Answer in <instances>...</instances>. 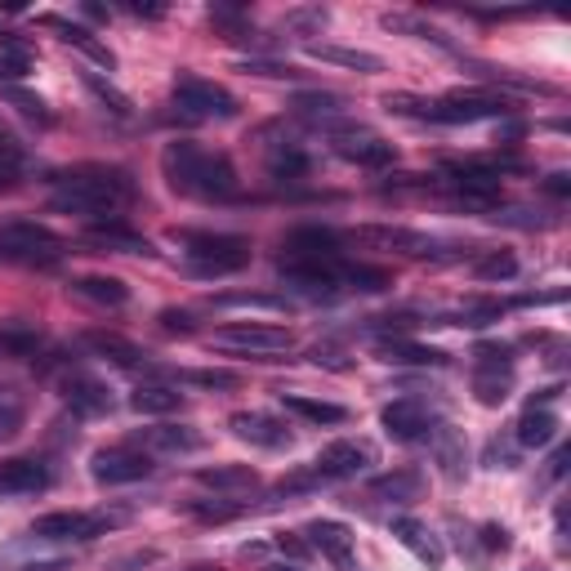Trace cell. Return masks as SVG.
<instances>
[{"label": "cell", "mask_w": 571, "mask_h": 571, "mask_svg": "<svg viewBox=\"0 0 571 571\" xmlns=\"http://www.w3.org/2000/svg\"><path fill=\"white\" fill-rule=\"evenodd\" d=\"M197 483L210 491H255L260 474L251 465H210V469H197Z\"/></svg>", "instance_id": "cell-28"}, {"label": "cell", "mask_w": 571, "mask_h": 571, "mask_svg": "<svg viewBox=\"0 0 571 571\" xmlns=\"http://www.w3.org/2000/svg\"><path fill=\"white\" fill-rule=\"evenodd\" d=\"M514 393V367H474V398L483 406H505Z\"/></svg>", "instance_id": "cell-29"}, {"label": "cell", "mask_w": 571, "mask_h": 571, "mask_svg": "<svg viewBox=\"0 0 571 571\" xmlns=\"http://www.w3.org/2000/svg\"><path fill=\"white\" fill-rule=\"evenodd\" d=\"M183 509H188L192 518H201V522H233V518L246 514L242 505H223V500H188Z\"/></svg>", "instance_id": "cell-43"}, {"label": "cell", "mask_w": 571, "mask_h": 571, "mask_svg": "<svg viewBox=\"0 0 571 571\" xmlns=\"http://www.w3.org/2000/svg\"><path fill=\"white\" fill-rule=\"evenodd\" d=\"M45 345V335L36 321H23V317H6L0 321V353H10V358H32L41 353Z\"/></svg>", "instance_id": "cell-26"}, {"label": "cell", "mask_w": 571, "mask_h": 571, "mask_svg": "<svg viewBox=\"0 0 571 571\" xmlns=\"http://www.w3.org/2000/svg\"><path fill=\"white\" fill-rule=\"evenodd\" d=\"M273 544H277L286 558H295V562H304V558L313 553V544H308L304 536H295V531H277V536H273Z\"/></svg>", "instance_id": "cell-49"}, {"label": "cell", "mask_w": 571, "mask_h": 571, "mask_svg": "<svg viewBox=\"0 0 571 571\" xmlns=\"http://www.w3.org/2000/svg\"><path fill=\"white\" fill-rule=\"evenodd\" d=\"M89 474L103 487H121V483L148 478L152 474V461H148V451H139V446H103V451H94Z\"/></svg>", "instance_id": "cell-10"}, {"label": "cell", "mask_w": 571, "mask_h": 571, "mask_svg": "<svg viewBox=\"0 0 571 571\" xmlns=\"http://www.w3.org/2000/svg\"><path fill=\"white\" fill-rule=\"evenodd\" d=\"M6 98H10V103L23 112V117H32V121H41V126H50V121H54V112L45 107V98H41V94H28V89L10 85V89H6Z\"/></svg>", "instance_id": "cell-44"}, {"label": "cell", "mask_w": 571, "mask_h": 571, "mask_svg": "<svg viewBox=\"0 0 571 571\" xmlns=\"http://www.w3.org/2000/svg\"><path fill=\"white\" fill-rule=\"evenodd\" d=\"M28 72V59L23 54H10V59H0V81H19Z\"/></svg>", "instance_id": "cell-53"}, {"label": "cell", "mask_w": 571, "mask_h": 571, "mask_svg": "<svg viewBox=\"0 0 571 571\" xmlns=\"http://www.w3.org/2000/svg\"><path fill=\"white\" fill-rule=\"evenodd\" d=\"M277 264H339V237L330 228H290Z\"/></svg>", "instance_id": "cell-12"}, {"label": "cell", "mask_w": 571, "mask_h": 571, "mask_svg": "<svg viewBox=\"0 0 571 571\" xmlns=\"http://www.w3.org/2000/svg\"><path fill=\"white\" fill-rule=\"evenodd\" d=\"M81 81H85V85H89V89H94V94L107 103V112H117V117H130V112H135V103H130V98H126L117 85H107L103 76H94V72H81Z\"/></svg>", "instance_id": "cell-42"}, {"label": "cell", "mask_w": 571, "mask_h": 571, "mask_svg": "<svg viewBox=\"0 0 571 571\" xmlns=\"http://www.w3.org/2000/svg\"><path fill=\"white\" fill-rule=\"evenodd\" d=\"M313 362H317V367H330V371H349V367H353L339 349H313Z\"/></svg>", "instance_id": "cell-51"}, {"label": "cell", "mask_w": 571, "mask_h": 571, "mask_svg": "<svg viewBox=\"0 0 571 571\" xmlns=\"http://www.w3.org/2000/svg\"><path fill=\"white\" fill-rule=\"evenodd\" d=\"M85 242L103 246V251H117V255H148V260L157 255V246L144 233H135V228H126L121 219H94L85 228Z\"/></svg>", "instance_id": "cell-18"}, {"label": "cell", "mask_w": 571, "mask_h": 571, "mask_svg": "<svg viewBox=\"0 0 571 571\" xmlns=\"http://www.w3.org/2000/svg\"><path fill=\"white\" fill-rule=\"evenodd\" d=\"M290 107L299 112V117H313V121H335V117H345V94H335V89H304L290 98Z\"/></svg>", "instance_id": "cell-31"}, {"label": "cell", "mask_w": 571, "mask_h": 571, "mask_svg": "<svg viewBox=\"0 0 571 571\" xmlns=\"http://www.w3.org/2000/svg\"><path fill=\"white\" fill-rule=\"evenodd\" d=\"M384 28H389V32H406V36H415V41L451 45V41H446V32H442V28H433V23H424L420 14H384Z\"/></svg>", "instance_id": "cell-39"}, {"label": "cell", "mask_w": 571, "mask_h": 571, "mask_svg": "<svg viewBox=\"0 0 571 571\" xmlns=\"http://www.w3.org/2000/svg\"><path fill=\"white\" fill-rule=\"evenodd\" d=\"M210 308H260V313H290V299L286 295H264V290H228V295H214Z\"/></svg>", "instance_id": "cell-37"}, {"label": "cell", "mask_w": 571, "mask_h": 571, "mask_svg": "<svg viewBox=\"0 0 571 571\" xmlns=\"http://www.w3.org/2000/svg\"><path fill=\"white\" fill-rule=\"evenodd\" d=\"M179 384H192V389H242V376L237 371H210V367H192V371H179Z\"/></svg>", "instance_id": "cell-41"}, {"label": "cell", "mask_w": 571, "mask_h": 571, "mask_svg": "<svg viewBox=\"0 0 571 571\" xmlns=\"http://www.w3.org/2000/svg\"><path fill=\"white\" fill-rule=\"evenodd\" d=\"M161 175L179 197H197V201H233L242 192L237 166L228 161V152L175 139L161 148Z\"/></svg>", "instance_id": "cell-1"}, {"label": "cell", "mask_w": 571, "mask_h": 571, "mask_svg": "<svg viewBox=\"0 0 571 571\" xmlns=\"http://www.w3.org/2000/svg\"><path fill=\"white\" fill-rule=\"evenodd\" d=\"M544 192L567 197V192H571V175H549V179H544Z\"/></svg>", "instance_id": "cell-55"}, {"label": "cell", "mask_w": 571, "mask_h": 571, "mask_svg": "<svg viewBox=\"0 0 571 571\" xmlns=\"http://www.w3.org/2000/svg\"><path fill=\"white\" fill-rule=\"evenodd\" d=\"M175 242L183 246L192 273L201 277H228L251 264V242L237 233H197V228H183V233H175Z\"/></svg>", "instance_id": "cell-4"}, {"label": "cell", "mask_w": 571, "mask_h": 571, "mask_svg": "<svg viewBox=\"0 0 571 571\" xmlns=\"http://www.w3.org/2000/svg\"><path fill=\"white\" fill-rule=\"evenodd\" d=\"M282 406L295 411L308 424H345L349 420V411L339 402H321V398H308V393H282Z\"/></svg>", "instance_id": "cell-30"}, {"label": "cell", "mask_w": 571, "mask_h": 571, "mask_svg": "<svg viewBox=\"0 0 571 571\" xmlns=\"http://www.w3.org/2000/svg\"><path fill=\"white\" fill-rule=\"evenodd\" d=\"M478 536H483V544H487V553H505V549H509V531H505L500 522H487V527H483Z\"/></svg>", "instance_id": "cell-50"}, {"label": "cell", "mask_w": 571, "mask_h": 571, "mask_svg": "<svg viewBox=\"0 0 571 571\" xmlns=\"http://www.w3.org/2000/svg\"><path fill=\"white\" fill-rule=\"evenodd\" d=\"M41 28H50V32H59L67 45H76L85 59H94L98 67H117V54H112L103 41H94V32L89 28H81V23H67V19H59V14H41Z\"/></svg>", "instance_id": "cell-23"}, {"label": "cell", "mask_w": 571, "mask_h": 571, "mask_svg": "<svg viewBox=\"0 0 571 571\" xmlns=\"http://www.w3.org/2000/svg\"><path fill=\"white\" fill-rule=\"evenodd\" d=\"M393 536H398V544H402V549H411L429 571H437V567L446 562L442 540H437L424 522H415V518H393Z\"/></svg>", "instance_id": "cell-22"}, {"label": "cell", "mask_w": 571, "mask_h": 571, "mask_svg": "<svg viewBox=\"0 0 571 571\" xmlns=\"http://www.w3.org/2000/svg\"><path fill=\"white\" fill-rule=\"evenodd\" d=\"M135 201V179L121 166H81L54 179L50 205L63 214H89V219H107L121 214Z\"/></svg>", "instance_id": "cell-2"}, {"label": "cell", "mask_w": 571, "mask_h": 571, "mask_svg": "<svg viewBox=\"0 0 571 571\" xmlns=\"http://www.w3.org/2000/svg\"><path fill=\"white\" fill-rule=\"evenodd\" d=\"M157 321H161L166 335H192V330H197V326H192V313H183V308H161Z\"/></svg>", "instance_id": "cell-48"}, {"label": "cell", "mask_w": 571, "mask_h": 571, "mask_svg": "<svg viewBox=\"0 0 571 571\" xmlns=\"http://www.w3.org/2000/svg\"><path fill=\"white\" fill-rule=\"evenodd\" d=\"M339 286L362 290V295H380V290L393 286V273L376 268V264H339Z\"/></svg>", "instance_id": "cell-35"}, {"label": "cell", "mask_w": 571, "mask_h": 571, "mask_svg": "<svg viewBox=\"0 0 571 571\" xmlns=\"http://www.w3.org/2000/svg\"><path fill=\"white\" fill-rule=\"evenodd\" d=\"M6 571H67V558H45V562H23V567H6Z\"/></svg>", "instance_id": "cell-54"}, {"label": "cell", "mask_w": 571, "mask_h": 571, "mask_svg": "<svg viewBox=\"0 0 571 571\" xmlns=\"http://www.w3.org/2000/svg\"><path fill=\"white\" fill-rule=\"evenodd\" d=\"M380 424H384V433L393 442H420V437H429V429L437 420H433V411L420 398H398V402H389L380 411Z\"/></svg>", "instance_id": "cell-15"}, {"label": "cell", "mask_w": 571, "mask_h": 571, "mask_svg": "<svg viewBox=\"0 0 571 571\" xmlns=\"http://www.w3.org/2000/svg\"><path fill=\"white\" fill-rule=\"evenodd\" d=\"M308 54L317 63H335V67H353V72H384V59L380 54H367V50H345V45H308Z\"/></svg>", "instance_id": "cell-32"}, {"label": "cell", "mask_w": 571, "mask_h": 571, "mask_svg": "<svg viewBox=\"0 0 571 571\" xmlns=\"http://www.w3.org/2000/svg\"><path fill=\"white\" fill-rule=\"evenodd\" d=\"M380 362H389V367H446L451 353L429 349V345H411V339H380Z\"/></svg>", "instance_id": "cell-25"}, {"label": "cell", "mask_w": 571, "mask_h": 571, "mask_svg": "<svg viewBox=\"0 0 571 571\" xmlns=\"http://www.w3.org/2000/svg\"><path fill=\"white\" fill-rule=\"evenodd\" d=\"M304 540L335 567V571H362L358 553H353V531L345 522H335V518H313L304 527Z\"/></svg>", "instance_id": "cell-11"}, {"label": "cell", "mask_w": 571, "mask_h": 571, "mask_svg": "<svg viewBox=\"0 0 571 571\" xmlns=\"http://www.w3.org/2000/svg\"><path fill=\"white\" fill-rule=\"evenodd\" d=\"M330 148L345 157V161H353V166H367V170H384V166H393L398 161V152H393V144L389 139H380L376 130H339L335 139H330Z\"/></svg>", "instance_id": "cell-14"}, {"label": "cell", "mask_w": 571, "mask_h": 571, "mask_svg": "<svg viewBox=\"0 0 571 571\" xmlns=\"http://www.w3.org/2000/svg\"><path fill=\"white\" fill-rule=\"evenodd\" d=\"M72 295L89 299V304H103V308H121L130 304V286L121 277H107V273H85L72 282Z\"/></svg>", "instance_id": "cell-24"}, {"label": "cell", "mask_w": 571, "mask_h": 571, "mask_svg": "<svg viewBox=\"0 0 571 571\" xmlns=\"http://www.w3.org/2000/svg\"><path fill=\"white\" fill-rule=\"evenodd\" d=\"M130 406H135L139 415H170V411L183 406V393L170 389V384H144V389L130 393Z\"/></svg>", "instance_id": "cell-36"}, {"label": "cell", "mask_w": 571, "mask_h": 571, "mask_svg": "<svg viewBox=\"0 0 571 571\" xmlns=\"http://www.w3.org/2000/svg\"><path fill=\"white\" fill-rule=\"evenodd\" d=\"M59 260H63V237L50 233L45 223H10V228H0V264L54 268Z\"/></svg>", "instance_id": "cell-6"}, {"label": "cell", "mask_w": 571, "mask_h": 571, "mask_svg": "<svg viewBox=\"0 0 571 571\" xmlns=\"http://www.w3.org/2000/svg\"><path fill=\"white\" fill-rule=\"evenodd\" d=\"M474 277L478 282H509V277H518V255L514 251H487L474 264Z\"/></svg>", "instance_id": "cell-40"}, {"label": "cell", "mask_w": 571, "mask_h": 571, "mask_svg": "<svg viewBox=\"0 0 571 571\" xmlns=\"http://www.w3.org/2000/svg\"><path fill=\"white\" fill-rule=\"evenodd\" d=\"M371 496H380L389 505H415L424 496V474L420 469H393V474L371 483Z\"/></svg>", "instance_id": "cell-27"}, {"label": "cell", "mask_w": 571, "mask_h": 571, "mask_svg": "<svg viewBox=\"0 0 571 571\" xmlns=\"http://www.w3.org/2000/svg\"><path fill=\"white\" fill-rule=\"evenodd\" d=\"M264 571H299V562H264Z\"/></svg>", "instance_id": "cell-58"}, {"label": "cell", "mask_w": 571, "mask_h": 571, "mask_svg": "<svg viewBox=\"0 0 571 571\" xmlns=\"http://www.w3.org/2000/svg\"><path fill=\"white\" fill-rule=\"evenodd\" d=\"M117 518L107 514H72V509H59V514H45L32 522V536L36 540H94L103 536Z\"/></svg>", "instance_id": "cell-13"}, {"label": "cell", "mask_w": 571, "mask_h": 571, "mask_svg": "<svg viewBox=\"0 0 571 571\" xmlns=\"http://www.w3.org/2000/svg\"><path fill=\"white\" fill-rule=\"evenodd\" d=\"M130 14H135V19H161L166 6H130Z\"/></svg>", "instance_id": "cell-57"}, {"label": "cell", "mask_w": 571, "mask_h": 571, "mask_svg": "<svg viewBox=\"0 0 571 571\" xmlns=\"http://www.w3.org/2000/svg\"><path fill=\"white\" fill-rule=\"evenodd\" d=\"M308 170H313V161H308V152H304L299 144H277V148L268 152V175H273V179L295 183V179H304Z\"/></svg>", "instance_id": "cell-38"}, {"label": "cell", "mask_w": 571, "mask_h": 571, "mask_svg": "<svg viewBox=\"0 0 571 571\" xmlns=\"http://www.w3.org/2000/svg\"><path fill=\"white\" fill-rule=\"evenodd\" d=\"M228 429H233V437H242L251 446H264V451H286L295 442V433L268 411H237L233 420H228Z\"/></svg>", "instance_id": "cell-16"}, {"label": "cell", "mask_w": 571, "mask_h": 571, "mask_svg": "<svg viewBox=\"0 0 571 571\" xmlns=\"http://www.w3.org/2000/svg\"><path fill=\"white\" fill-rule=\"evenodd\" d=\"M54 483V474L41 461L14 455V461H0V496H36Z\"/></svg>", "instance_id": "cell-19"}, {"label": "cell", "mask_w": 571, "mask_h": 571, "mask_svg": "<svg viewBox=\"0 0 571 571\" xmlns=\"http://www.w3.org/2000/svg\"><path fill=\"white\" fill-rule=\"evenodd\" d=\"M81 345H85L89 353H98L103 362L121 367V371H148V353L135 345V339H126V335H117V330H85Z\"/></svg>", "instance_id": "cell-17"}, {"label": "cell", "mask_w": 571, "mask_h": 571, "mask_svg": "<svg viewBox=\"0 0 571 571\" xmlns=\"http://www.w3.org/2000/svg\"><path fill=\"white\" fill-rule=\"evenodd\" d=\"M353 242L376 246V251H393L406 260H437L442 255L437 237L415 233V228H402V223H362V228H353Z\"/></svg>", "instance_id": "cell-9"}, {"label": "cell", "mask_w": 571, "mask_h": 571, "mask_svg": "<svg viewBox=\"0 0 571 571\" xmlns=\"http://www.w3.org/2000/svg\"><path fill=\"white\" fill-rule=\"evenodd\" d=\"M567 455H571L567 446H558V451H553V461H549V478H562V469H567Z\"/></svg>", "instance_id": "cell-56"}, {"label": "cell", "mask_w": 571, "mask_h": 571, "mask_svg": "<svg viewBox=\"0 0 571 571\" xmlns=\"http://www.w3.org/2000/svg\"><path fill=\"white\" fill-rule=\"evenodd\" d=\"M63 402H67V411L81 415V420H94V415H107V411H112V393H107V384L94 380V376H67V380H63Z\"/></svg>", "instance_id": "cell-20"}, {"label": "cell", "mask_w": 571, "mask_h": 571, "mask_svg": "<svg viewBox=\"0 0 571 571\" xmlns=\"http://www.w3.org/2000/svg\"><path fill=\"white\" fill-rule=\"evenodd\" d=\"M148 446L175 451V455H192V451L205 446V433L192 429V424H161V429H148Z\"/></svg>", "instance_id": "cell-33"}, {"label": "cell", "mask_w": 571, "mask_h": 571, "mask_svg": "<svg viewBox=\"0 0 571 571\" xmlns=\"http://www.w3.org/2000/svg\"><path fill=\"white\" fill-rule=\"evenodd\" d=\"M242 72H246V76H268V81H304V72H299V67H290V63H273V59H246V63H242Z\"/></svg>", "instance_id": "cell-46"}, {"label": "cell", "mask_w": 571, "mask_h": 571, "mask_svg": "<svg viewBox=\"0 0 571 571\" xmlns=\"http://www.w3.org/2000/svg\"><path fill=\"white\" fill-rule=\"evenodd\" d=\"M210 349L237 353L251 362H282V353L295 349V330L286 326H264V321H233L210 335Z\"/></svg>", "instance_id": "cell-5"}, {"label": "cell", "mask_w": 571, "mask_h": 571, "mask_svg": "<svg viewBox=\"0 0 571 571\" xmlns=\"http://www.w3.org/2000/svg\"><path fill=\"white\" fill-rule=\"evenodd\" d=\"M23 424H28V411H23V402H19V398H6V393H0V442L19 437V433H23Z\"/></svg>", "instance_id": "cell-45"}, {"label": "cell", "mask_w": 571, "mask_h": 571, "mask_svg": "<svg viewBox=\"0 0 571 571\" xmlns=\"http://www.w3.org/2000/svg\"><path fill=\"white\" fill-rule=\"evenodd\" d=\"M429 451H433V461L442 465V474L451 483H461L465 469H469V451H465V437L461 429H451V424H433L429 429Z\"/></svg>", "instance_id": "cell-21"}, {"label": "cell", "mask_w": 571, "mask_h": 571, "mask_svg": "<svg viewBox=\"0 0 571 571\" xmlns=\"http://www.w3.org/2000/svg\"><path fill=\"white\" fill-rule=\"evenodd\" d=\"M371 465H380V451L367 437H345V442H330L321 446V455L308 465L321 483H345L358 474H371Z\"/></svg>", "instance_id": "cell-8"}, {"label": "cell", "mask_w": 571, "mask_h": 571, "mask_svg": "<svg viewBox=\"0 0 571 571\" xmlns=\"http://www.w3.org/2000/svg\"><path fill=\"white\" fill-rule=\"evenodd\" d=\"M286 28H326V10H295L286 14Z\"/></svg>", "instance_id": "cell-52"}, {"label": "cell", "mask_w": 571, "mask_h": 571, "mask_svg": "<svg viewBox=\"0 0 571 571\" xmlns=\"http://www.w3.org/2000/svg\"><path fill=\"white\" fill-rule=\"evenodd\" d=\"M10 183H14V179H10V170H6V166H0V188H10Z\"/></svg>", "instance_id": "cell-59"}, {"label": "cell", "mask_w": 571, "mask_h": 571, "mask_svg": "<svg viewBox=\"0 0 571 571\" xmlns=\"http://www.w3.org/2000/svg\"><path fill=\"white\" fill-rule=\"evenodd\" d=\"M474 367H514V349L509 345H496V339H487V345L474 349Z\"/></svg>", "instance_id": "cell-47"}, {"label": "cell", "mask_w": 571, "mask_h": 571, "mask_svg": "<svg viewBox=\"0 0 571 571\" xmlns=\"http://www.w3.org/2000/svg\"><path fill=\"white\" fill-rule=\"evenodd\" d=\"M197 571H210V567H197Z\"/></svg>", "instance_id": "cell-60"}, {"label": "cell", "mask_w": 571, "mask_h": 571, "mask_svg": "<svg viewBox=\"0 0 571 571\" xmlns=\"http://www.w3.org/2000/svg\"><path fill=\"white\" fill-rule=\"evenodd\" d=\"M384 107L389 112H402V117L437 121V126H469V121H487V117H509V98L505 94H491V89H455L446 98L389 94Z\"/></svg>", "instance_id": "cell-3"}, {"label": "cell", "mask_w": 571, "mask_h": 571, "mask_svg": "<svg viewBox=\"0 0 571 571\" xmlns=\"http://www.w3.org/2000/svg\"><path fill=\"white\" fill-rule=\"evenodd\" d=\"M175 107L192 121H233L237 117V98L233 89H223L197 72H179L175 76Z\"/></svg>", "instance_id": "cell-7"}, {"label": "cell", "mask_w": 571, "mask_h": 571, "mask_svg": "<svg viewBox=\"0 0 571 571\" xmlns=\"http://www.w3.org/2000/svg\"><path fill=\"white\" fill-rule=\"evenodd\" d=\"M558 437V415L549 406H527L518 420V442L522 446H549Z\"/></svg>", "instance_id": "cell-34"}]
</instances>
